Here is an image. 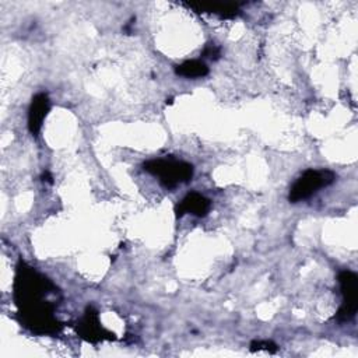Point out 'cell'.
<instances>
[{"label":"cell","mask_w":358,"mask_h":358,"mask_svg":"<svg viewBox=\"0 0 358 358\" xmlns=\"http://www.w3.org/2000/svg\"><path fill=\"white\" fill-rule=\"evenodd\" d=\"M56 285L36 268L20 260L14 277V302L22 326L35 334H56L62 323L55 317Z\"/></svg>","instance_id":"obj_1"},{"label":"cell","mask_w":358,"mask_h":358,"mask_svg":"<svg viewBox=\"0 0 358 358\" xmlns=\"http://www.w3.org/2000/svg\"><path fill=\"white\" fill-rule=\"evenodd\" d=\"M144 171L158 176L162 186L172 189L179 183H186L193 176V165L175 158H157L144 162Z\"/></svg>","instance_id":"obj_2"},{"label":"cell","mask_w":358,"mask_h":358,"mask_svg":"<svg viewBox=\"0 0 358 358\" xmlns=\"http://www.w3.org/2000/svg\"><path fill=\"white\" fill-rule=\"evenodd\" d=\"M336 180V173L330 169H308L291 186L288 200L298 203L309 199L320 189L331 185Z\"/></svg>","instance_id":"obj_3"},{"label":"cell","mask_w":358,"mask_h":358,"mask_svg":"<svg viewBox=\"0 0 358 358\" xmlns=\"http://www.w3.org/2000/svg\"><path fill=\"white\" fill-rule=\"evenodd\" d=\"M338 284L343 295V303L336 313L338 322L351 320L358 309V275L351 270L338 273Z\"/></svg>","instance_id":"obj_4"},{"label":"cell","mask_w":358,"mask_h":358,"mask_svg":"<svg viewBox=\"0 0 358 358\" xmlns=\"http://www.w3.org/2000/svg\"><path fill=\"white\" fill-rule=\"evenodd\" d=\"M77 333L81 338L94 344L103 340L113 338V333L105 330L101 326L98 312L92 306H87L84 316L77 323Z\"/></svg>","instance_id":"obj_5"},{"label":"cell","mask_w":358,"mask_h":358,"mask_svg":"<svg viewBox=\"0 0 358 358\" xmlns=\"http://www.w3.org/2000/svg\"><path fill=\"white\" fill-rule=\"evenodd\" d=\"M50 109V101L46 92H38L32 96L28 109V129L32 136H38L42 129L43 120Z\"/></svg>","instance_id":"obj_6"},{"label":"cell","mask_w":358,"mask_h":358,"mask_svg":"<svg viewBox=\"0 0 358 358\" xmlns=\"http://www.w3.org/2000/svg\"><path fill=\"white\" fill-rule=\"evenodd\" d=\"M211 208V201L206 196L197 192L187 193L180 203L175 207V214L178 218H180L185 214H192L196 217H204Z\"/></svg>","instance_id":"obj_7"},{"label":"cell","mask_w":358,"mask_h":358,"mask_svg":"<svg viewBox=\"0 0 358 358\" xmlns=\"http://www.w3.org/2000/svg\"><path fill=\"white\" fill-rule=\"evenodd\" d=\"M185 6H187L189 8L197 11V13H211V14H217L222 18H234L236 17L241 11H239V6L241 4H234V3H200V1H194V3H185Z\"/></svg>","instance_id":"obj_8"},{"label":"cell","mask_w":358,"mask_h":358,"mask_svg":"<svg viewBox=\"0 0 358 358\" xmlns=\"http://www.w3.org/2000/svg\"><path fill=\"white\" fill-rule=\"evenodd\" d=\"M175 73L178 76H182L186 78H199V77H204L208 74V67L204 62L192 59V60H186V62L178 64L175 67Z\"/></svg>","instance_id":"obj_9"},{"label":"cell","mask_w":358,"mask_h":358,"mask_svg":"<svg viewBox=\"0 0 358 358\" xmlns=\"http://www.w3.org/2000/svg\"><path fill=\"white\" fill-rule=\"evenodd\" d=\"M250 350L252 351L266 350L268 352H275L277 351V344H274L273 341H268V340H255V341L250 343Z\"/></svg>","instance_id":"obj_10"},{"label":"cell","mask_w":358,"mask_h":358,"mask_svg":"<svg viewBox=\"0 0 358 358\" xmlns=\"http://www.w3.org/2000/svg\"><path fill=\"white\" fill-rule=\"evenodd\" d=\"M201 55L204 57L211 59V60H217L220 57V55H221V50H220V48L215 43H207Z\"/></svg>","instance_id":"obj_11"}]
</instances>
